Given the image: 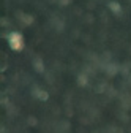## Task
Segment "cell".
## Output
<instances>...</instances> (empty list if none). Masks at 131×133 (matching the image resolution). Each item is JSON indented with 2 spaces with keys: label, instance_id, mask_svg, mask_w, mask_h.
I'll return each mask as SVG.
<instances>
[{
  "label": "cell",
  "instance_id": "6da1fadb",
  "mask_svg": "<svg viewBox=\"0 0 131 133\" xmlns=\"http://www.w3.org/2000/svg\"><path fill=\"white\" fill-rule=\"evenodd\" d=\"M8 44L13 51H22L24 49V38H22V33L19 32H11L8 33Z\"/></svg>",
  "mask_w": 131,
  "mask_h": 133
},
{
  "label": "cell",
  "instance_id": "7a4b0ae2",
  "mask_svg": "<svg viewBox=\"0 0 131 133\" xmlns=\"http://www.w3.org/2000/svg\"><path fill=\"white\" fill-rule=\"evenodd\" d=\"M107 8H109L114 14H120V13H122V6H120L119 2H109V3H107Z\"/></svg>",
  "mask_w": 131,
  "mask_h": 133
},
{
  "label": "cell",
  "instance_id": "3957f363",
  "mask_svg": "<svg viewBox=\"0 0 131 133\" xmlns=\"http://www.w3.org/2000/svg\"><path fill=\"white\" fill-rule=\"evenodd\" d=\"M33 66H35V70H37L38 73H43V71H44V63H43V59H41V57L33 59Z\"/></svg>",
  "mask_w": 131,
  "mask_h": 133
},
{
  "label": "cell",
  "instance_id": "277c9868",
  "mask_svg": "<svg viewBox=\"0 0 131 133\" xmlns=\"http://www.w3.org/2000/svg\"><path fill=\"white\" fill-rule=\"evenodd\" d=\"M33 92H35L33 95H35L38 100H41V102H46V100L49 98V94H47L46 90H40V89H35Z\"/></svg>",
  "mask_w": 131,
  "mask_h": 133
},
{
  "label": "cell",
  "instance_id": "5b68a950",
  "mask_svg": "<svg viewBox=\"0 0 131 133\" xmlns=\"http://www.w3.org/2000/svg\"><path fill=\"white\" fill-rule=\"evenodd\" d=\"M87 82H89V79H87L85 75H79L77 76V84L79 86H87Z\"/></svg>",
  "mask_w": 131,
  "mask_h": 133
},
{
  "label": "cell",
  "instance_id": "8992f818",
  "mask_svg": "<svg viewBox=\"0 0 131 133\" xmlns=\"http://www.w3.org/2000/svg\"><path fill=\"white\" fill-rule=\"evenodd\" d=\"M21 19H22V22H24V24H27V25H28V24H32V22H33V18H32L30 14H25L24 18H21Z\"/></svg>",
  "mask_w": 131,
  "mask_h": 133
},
{
  "label": "cell",
  "instance_id": "52a82bcc",
  "mask_svg": "<svg viewBox=\"0 0 131 133\" xmlns=\"http://www.w3.org/2000/svg\"><path fill=\"white\" fill-rule=\"evenodd\" d=\"M28 125H37V119L35 117H30L28 119Z\"/></svg>",
  "mask_w": 131,
  "mask_h": 133
}]
</instances>
